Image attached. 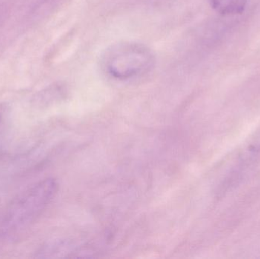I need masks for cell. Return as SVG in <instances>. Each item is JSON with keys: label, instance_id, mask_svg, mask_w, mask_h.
Listing matches in <instances>:
<instances>
[{"label": "cell", "instance_id": "1", "mask_svg": "<svg viewBox=\"0 0 260 259\" xmlns=\"http://www.w3.org/2000/svg\"><path fill=\"white\" fill-rule=\"evenodd\" d=\"M58 184L45 179L15 196L0 209V239L17 235L30 228L54 199Z\"/></svg>", "mask_w": 260, "mask_h": 259}, {"label": "cell", "instance_id": "2", "mask_svg": "<svg viewBox=\"0 0 260 259\" xmlns=\"http://www.w3.org/2000/svg\"><path fill=\"white\" fill-rule=\"evenodd\" d=\"M151 52L137 44H122L107 52L104 68L108 75L120 80L140 76L152 67Z\"/></svg>", "mask_w": 260, "mask_h": 259}, {"label": "cell", "instance_id": "3", "mask_svg": "<svg viewBox=\"0 0 260 259\" xmlns=\"http://www.w3.org/2000/svg\"><path fill=\"white\" fill-rule=\"evenodd\" d=\"M212 7L222 15L241 14L245 9L247 0H209Z\"/></svg>", "mask_w": 260, "mask_h": 259}, {"label": "cell", "instance_id": "4", "mask_svg": "<svg viewBox=\"0 0 260 259\" xmlns=\"http://www.w3.org/2000/svg\"><path fill=\"white\" fill-rule=\"evenodd\" d=\"M1 120H2V114H1V112H0V123H1Z\"/></svg>", "mask_w": 260, "mask_h": 259}]
</instances>
